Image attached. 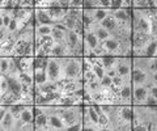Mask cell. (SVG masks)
<instances>
[{
    "mask_svg": "<svg viewBox=\"0 0 157 131\" xmlns=\"http://www.w3.org/2000/svg\"><path fill=\"white\" fill-rule=\"evenodd\" d=\"M82 59L80 58H70L67 59V64L64 67V79L68 80H73V79H78L81 74V66H82Z\"/></svg>",
    "mask_w": 157,
    "mask_h": 131,
    "instance_id": "6da1fadb",
    "label": "cell"
},
{
    "mask_svg": "<svg viewBox=\"0 0 157 131\" xmlns=\"http://www.w3.org/2000/svg\"><path fill=\"white\" fill-rule=\"evenodd\" d=\"M47 75H48V80H51V81H59V79L62 77L60 63L56 60V58H51V59L48 60Z\"/></svg>",
    "mask_w": 157,
    "mask_h": 131,
    "instance_id": "7a4b0ae2",
    "label": "cell"
},
{
    "mask_svg": "<svg viewBox=\"0 0 157 131\" xmlns=\"http://www.w3.org/2000/svg\"><path fill=\"white\" fill-rule=\"evenodd\" d=\"M6 76H7V80H8V92L14 94V96L21 97L22 91H24V84L21 83V80L17 79V77H14V76H9L8 74Z\"/></svg>",
    "mask_w": 157,
    "mask_h": 131,
    "instance_id": "3957f363",
    "label": "cell"
},
{
    "mask_svg": "<svg viewBox=\"0 0 157 131\" xmlns=\"http://www.w3.org/2000/svg\"><path fill=\"white\" fill-rule=\"evenodd\" d=\"M36 111V129L37 130H47V123H48V114L43 110L41 106L34 108Z\"/></svg>",
    "mask_w": 157,
    "mask_h": 131,
    "instance_id": "277c9868",
    "label": "cell"
},
{
    "mask_svg": "<svg viewBox=\"0 0 157 131\" xmlns=\"http://www.w3.org/2000/svg\"><path fill=\"white\" fill-rule=\"evenodd\" d=\"M131 62H132V59H130V56L122 58V59L119 60V63H117V64H115L118 75H121L123 77L130 76V74H131V64H130V63Z\"/></svg>",
    "mask_w": 157,
    "mask_h": 131,
    "instance_id": "5b68a950",
    "label": "cell"
},
{
    "mask_svg": "<svg viewBox=\"0 0 157 131\" xmlns=\"http://www.w3.org/2000/svg\"><path fill=\"white\" fill-rule=\"evenodd\" d=\"M149 92L148 88L145 85H135L134 87V92H132V97H134L135 104H141L145 102L147 97H148Z\"/></svg>",
    "mask_w": 157,
    "mask_h": 131,
    "instance_id": "8992f818",
    "label": "cell"
},
{
    "mask_svg": "<svg viewBox=\"0 0 157 131\" xmlns=\"http://www.w3.org/2000/svg\"><path fill=\"white\" fill-rule=\"evenodd\" d=\"M48 130H66V122L58 113L48 114Z\"/></svg>",
    "mask_w": 157,
    "mask_h": 131,
    "instance_id": "52a82bcc",
    "label": "cell"
},
{
    "mask_svg": "<svg viewBox=\"0 0 157 131\" xmlns=\"http://www.w3.org/2000/svg\"><path fill=\"white\" fill-rule=\"evenodd\" d=\"M34 16H36V20L38 21L39 25H55V21L54 18L48 14V12H46L45 9H37L34 12Z\"/></svg>",
    "mask_w": 157,
    "mask_h": 131,
    "instance_id": "ba28073f",
    "label": "cell"
},
{
    "mask_svg": "<svg viewBox=\"0 0 157 131\" xmlns=\"http://www.w3.org/2000/svg\"><path fill=\"white\" fill-rule=\"evenodd\" d=\"M132 81L135 85H144L148 81V72L143 68H134L132 71Z\"/></svg>",
    "mask_w": 157,
    "mask_h": 131,
    "instance_id": "9c48e42d",
    "label": "cell"
},
{
    "mask_svg": "<svg viewBox=\"0 0 157 131\" xmlns=\"http://www.w3.org/2000/svg\"><path fill=\"white\" fill-rule=\"evenodd\" d=\"M78 33H76L75 30H70L68 29L67 33H66V45L71 48V51L73 52L75 47L78 45Z\"/></svg>",
    "mask_w": 157,
    "mask_h": 131,
    "instance_id": "30bf717a",
    "label": "cell"
},
{
    "mask_svg": "<svg viewBox=\"0 0 157 131\" xmlns=\"http://www.w3.org/2000/svg\"><path fill=\"white\" fill-rule=\"evenodd\" d=\"M98 41L100 40H98V37L96 36V33L92 32L90 29H88V30L84 32V42L92 48V50H94V48L98 46Z\"/></svg>",
    "mask_w": 157,
    "mask_h": 131,
    "instance_id": "8fae6325",
    "label": "cell"
},
{
    "mask_svg": "<svg viewBox=\"0 0 157 131\" xmlns=\"http://www.w3.org/2000/svg\"><path fill=\"white\" fill-rule=\"evenodd\" d=\"M119 115L127 123L134 122V118H135L134 108H131V106H122V108H119Z\"/></svg>",
    "mask_w": 157,
    "mask_h": 131,
    "instance_id": "7c38bea8",
    "label": "cell"
},
{
    "mask_svg": "<svg viewBox=\"0 0 157 131\" xmlns=\"http://www.w3.org/2000/svg\"><path fill=\"white\" fill-rule=\"evenodd\" d=\"M14 115L11 113V111L8 110V113H7V115L4 117L2 121H0V126H2V130H13V127H14Z\"/></svg>",
    "mask_w": 157,
    "mask_h": 131,
    "instance_id": "4fadbf2b",
    "label": "cell"
},
{
    "mask_svg": "<svg viewBox=\"0 0 157 131\" xmlns=\"http://www.w3.org/2000/svg\"><path fill=\"white\" fill-rule=\"evenodd\" d=\"M33 77H34V83L37 85L43 84L48 80V75L46 70H34L33 71Z\"/></svg>",
    "mask_w": 157,
    "mask_h": 131,
    "instance_id": "5bb4252c",
    "label": "cell"
},
{
    "mask_svg": "<svg viewBox=\"0 0 157 131\" xmlns=\"http://www.w3.org/2000/svg\"><path fill=\"white\" fill-rule=\"evenodd\" d=\"M34 117H36V115H34V113H33V108H32V106H26V108L21 111V114H20V119H21L24 123L33 122Z\"/></svg>",
    "mask_w": 157,
    "mask_h": 131,
    "instance_id": "9a60e30c",
    "label": "cell"
},
{
    "mask_svg": "<svg viewBox=\"0 0 157 131\" xmlns=\"http://www.w3.org/2000/svg\"><path fill=\"white\" fill-rule=\"evenodd\" d=\"M156 52H157V40H155V38H152V41L147 45L145 50H144V56L147 58H153L156 56Z\"/></svg>",
    "mask_w": 157,
    "mask_h": 131,
    "instance_id": "2e32d148",
    "label": "cell"
},
{
    "mask_svg": "<svg viewBox=\"0 0 157 131\" xmlns=\"http://www.w3.org/2000/svg\"><path fill=\"white\" fill-rule=\"evenodd\" d=\"M101 26H104L106 30L109 32H114L117 29V20L114 16H107L106 18L101 21Z\"/></svg>",
    "mask_w": 157,
    "mask_h": 131,
    "instance_id": "e0dca14e",
    "label": "cell"
},
{
    "mask_svg": "<svg viewBox=\"0 0 157 131\" xmlns=\"http://www.w3.org/2000/svg\"><path fill=\"white\" fill-rule=\"evenodd\" d=\"M104 46L106 50H109V51H117V50H119V47H121V41L117 40V38H107L104 42Z\"/></svg>",
    "mask_w": 157,
    "mask_h": 131,
    "instance_id": "ac0fdd59",
    "label": "cell"
},
{
    "mask_svg": "<svg viewBox=\"0 0 157 131\" xmlns=\"http://www.w3.org/2000/svg\"><path fill=\"white\" fill-rule=\"evenodd\" d=\"M132 92H134V89H132V87H131L130 84L124 83L123 85L121 87L119 96H121V98H122V100H126V101H128V100L131 98V94H132Z\"/></svg>",
    "mask_w": 157,
    "mask_h": 131,
    "instance_id": "d6986e66",
    "label": "cell"
},
{
    "mask_svg": "<svg viewBox=\"0 0 157 131\" xmlns=\"http://www.w3.org/2000/svg\"><path fill=\"white\" fill-rule=\"evenodd\" d=\"M66 33H67V32L62 30L60 28H58V26L54 25L51 36H52V38H54V41H56V42H63V41H66Z\"/></svg>",
    "mask_w": 157,
    "mask_h": 131,
    "instance_id": "ffe728a7",
    "label": "cell"
},
{
    "mask_svg": "<svg viewBox=\"0 0 157 131\" xmlns=\"http://www.w3.org/2000/svg\"><path fill=\"white\" fill-rule=\"evenodd\" d=\"M26 108L25 104H12L8 106V110L11 111V113L14 115V118H20V114H21V111Z\"/></svg>",
    "mask_w": 157,
    "mask_h": 131,
    "instance_id": "44dd1931",
    "label": "cell"
},
{
    "mask_svg": "<svg viewBox=\"0 0 157 131\" xmlns=\"http://www.w3.org/2000/svg\"><path fill=\"white\" fill-rule=\"evenodd\" d=\"M11 59L7 56H2V60H0V72L2 75H7L11 71Z\"/></svg>",
    "mask_w": 157,
    "mask_h": 131,
    "instance_id": "7402d4cb",
    "label": "cell"
},
{
    "mask_svg": "<svg viewBox=\"0 0 157 131\" xmlns=\"http://www.w3.org/2000/svg\"><path fill=\"white\" fill-rule=\"evenodd\" d=\"M102 66H104L105 70H109L111 67H115L117 64V58L115 56H109V55H104L101 58Z\"/></svg>",
    "mask_w": 157,
    "mask_h": 131,
    "instance_id": "603a6c76",
    "label": "cell"
},
{
    "mask_svg": "<svg viewBox=\"0 0 157 131\" xmlns=\"http://www.w3.org/2000/svg\"><path fill=\"white\" fill-rule=\"evenodd\" d=\"M113 16H114V17H115V20H117V21H119V22H127V21L130 20V16L127 14V11H126V9H123V8L117 9Z\"/></svg>",
    "mask_w": 157,
    "mask_h": 131,
    "instance_id": "cb8c5ba5",
    "label": "cell"
},
{
    "mask_svg": "<svg viewBox=\"0 0 157 131\" xmlns=\"http://www.w3.org/2000/svg\"><path fill=\"white\" fill-rule=\"evenodd\" d=\"M93 20L94 21H102L104 18H106L109 14H107V11L105 8H96L94 11H93Z\"/></svg>",
    "mask_w": 157,
    "mask_h": 131,
    "instance_id": "d4e9b609",
    "label": "cell"
},
{
    "mask_svg": "<svg viewBox=\"0 0 157 131\" xmlns=\"http://www.w3.org/2000/svg\"><path fill=\"white\" fill-rule=\"evenodd\" d=\"M93 32L96 33V36L98 37V40H101V41H106L107 38H109V36H110V32L106 30L104 26H101V28L100 26H96Z\"/></svg>",
    "mask_w": 157,
    "mask_h": 131,
    "instance_id": "484cf974",
    "label": "cell"
},
{
    "mask_svg": "<svg viewBox=\"0 0 157 131\" xmlns=\"http://www.w3.org/2000/svg\"><path fill=\"white\" fill-rule=\"evenodd\" d=\"M52 29H54L52 25H39L37 28V33H38L39 37H42V36H51Z\"/></svg>",
    "mask_w": 157,
    "mask_h": 131,
    "instance_id": "4316f807",
    "label": "cell"
},
{
    "mask_svg": "<svg viewBox=\"0 0 157 131\" xmlns=\"http://www.w3.org/2000/svg\"><path fill=\"white\" fill-rule=\"evenodd\" d=\"M88 108V114H89V118L92 121V123H94V125H98V119H100V114L96 111V109L93 108V105L92 106H86Z\"/></svg>",
    "mask_w": 157,
    "mask_h": 131,
    "instance_id": "83f0119b",
    "label": "cell"
},
{
    "mask_svg": "<svg viewBox=\"0 0 157 131\" xmlns=\"http://www.w3.org/2000/svg\"><path fill=\"white\" fill-rule=\"evenodd\" d=\"M12 18H13V16L11 13H8V12L4 13V11H2V22H0V25L8 28L9 24H11V21H12Z\"/></svg>",
    "mask_w": 157,
    "mask_h": 131,
    "instance_id": "f1b7e54d",
    "label": "cell"
},
{
    "mask_svg": "<svg viewBox=\"0 0 157 131\" xmlns=\"http://www.w3.org/2000/svg\"><path fill=\"white\" fill-rule=\"evenodd\" d=\"M100 6V0H84L82 8L84 9H94Z\"/></svg>",
    "mask_w": 157,
    "mask_h": 131,
    "instance_id": "f546056e",
    "label": "cell"
},
{
    "mask_svg": "<svg viewBox=\"0 0 157 131\" xmlns=\"http://www.w3.org/2000/svg\"><path fill=\"white\" fill-rule=\"evenodd\" d=\"M0 92H2V94L8 93V80L6 75L0 76Z\"/></svg>",
    "mask_w": 157,
    "mask_h": 131,
    "instance_id": "4dcf8cb0",
    "label": "cell"
},
{
    "mask_svg": "<svg viewBox=\"0 0 157 131\" xmlns=\"http://www.w3.org/2000/svg\"><path fill=\"white\" fill-rule=\"evenodd\" d=\"M93 71H94V74H96V76L98 77V79H102L105 75H106V71H105V68L102 66H100V64H94L93 66Z\"/></svg>",
    "mask_w": 157,
    "mask_h": 131,
    "instance_id": "1f68e13d",
    "label": "cell"
},
{
    "mask_svg": "<svg viewBox=\"0 0 157 131\" xmlns=\"http://www.w3.org/2000/svg\"><path fill=\"white\" fill-rule=\"evenodd\" d=\"M18 25H20V20L13 16L12 21H11V24H9V26H8V32H9V33H14V32H17Z\"/></svg>",
    "mask_w": 157,
    "mask_h": 131,
    "instance_id": "d6a6232c",
    "label": "cell"
},
{
    "mask_svg": "<svg viewBox=\"0 0 157 131\" xmlns=\"http://www.w3.org/2000/svg\"><path fill=\"white\" fill-rule=\"evenodd\" d=\"M101 85H102V88H111V85H113V77H110L109 75H105L101 79Z\"/></svg>",
    "mask_w": 157,
    "mask_h": 131,
    "instance_id": "836d02e7",
    "label": "cell"
},
{
    "mask_svg": "<svg viewBox=\"0 0 157 131\" xmlns=\"http://www.w3.org/2000/svg\"><path fill=\"white\" fill-rule=\"evenodd\" d=\"M110 123V119H109V115H107L106 113H102L100 114V119H98V125L100 126H107Z\"/></svg>",
    "mask_w": 157,
    "mask_h": 131,
    "instance_id": "e575fe53",
    "label": "cell"
},
{
    "mask_svg": "<svg viewBox=\"0 0 157 131\" xmlns=\"http://www.w3.org/2000/svg\"><path fill=\"white\" fill-rule=\"evenodd\" d=\"M124 7V0H111V4H110V8L117 11V9H121Z\"/></svg>",
    "mask_w": 157,
    "mask_h": 131,
    "instance_id": "d590c367",
    "label": "cell"
},
{
    "mask_svg": "<svg viewBox=\"0 0 157 131\" xmlns=\"http://www.w3.org/2000/svg\"><path fill=\"white\" fill-rule=\"evenodd\" d=\"M124 84V77L123 76H121V75H117L115 77H113V85L114 87H121Z\"/></svg>",
    "mask_w": 157,
    "mask_h": 131,
    "instance_id": "8d00e7d4",
    "label": "cell"
},
{
    "mask_svg": "<svg viewBox=\"0 0 157 131\" xmlns=\"http://www.w3.org/2000/svg\"><path fill=\"white\" fill-rule=\"evenodd\" d=\"M144 104H145V106H155V105H157V98L153 97L152 94H148V97H147Z\"/></svg>",
    "mask_w": 157,
    "mask_h": 131,
    "instance_id": "74e56055",
    "label": "cell"
},
{
    "mask_svg": "<svg viewBox=\"0 0 157 131\" xmlns=\"http://www.w3.org/2000/svg\"><path fill=\"white\" fill-rule=\"evenodd\" d=\"M66 130H68V131H78V130H82V122H77V123H73L71 126H67Z\"/></svg>",
    "mask_w": 157,
    "mask_h": 131,
    "instance_id": "f35d334b",
    "label": "cell"
},
{
    "mask_svg": "<svg viewBox=\"0 0 157 131\" xmlns=\"http://www.w3.org/2000/svg\"><path fill=\"white\" fill-rule=\"evenodd\" d=\"M84 4V0H71L70 2V8H80Z\"/></svg>",
    "mask_w": 157,
    "mask_h": 131,
    "instance_id": "ab89813d",
    "label": "cell"
},
{
    "mask_svg": "<svg viewBox=\"0 0 157 131\" xmlns=\"http://www.w3.org/2000/svg\"><path fill=\"white\" fill-rule=\"evenodd\" d=\"M110 4H111V0H100V6H98V8H110Z\"/></svg>",
    "mask_w": 157,
    "mask_h": 131,
    "instance_id": "60d3db41",
    "label": "cell"
},
{
    "mask_svg": "<svg viewBox=\"0 0 157 131\" xmlns=\"http://www.w3.org/2000/svg\"><path fill=\"white\" fill-rule=\"evenodd\" d=\"M106 75H109L110 77H115V76L118 75V71H117L115 67H111V68L106 70Z\"/></svg>",
    "mask_w": 157,
    "mask_h": 131,
    "instance_id": "b9f144b4",
    "label": "cell"
},
{
    "mask_svg": "<svg viewBox=\"0 0 157 131\" xmlns=\"http://www.w3.org/2000/svg\"><path fill=\"white\" fill-rule=\"evenodd\" d=\"M149 94H152L153 97L157 98V85H152L149 88Z\"/></svg>",
    "mask_w": 157,
    "mask_h": 131,
    "instance_id": "7bdbcfd3",
    "label": "cell"
},
{
    "mask_svg": "<svg viewBox=\"0 0 157 131\" xmlns=\"http://www.w3.org/2000/svg\"><path fill=\"white\" fill-rule=\"evenodd\" d=\"M152 79H153V81L157 84V72H153V75H152Z\"/></svg>",
    "mask_w": 157,
    "mask_h": 131,
    "instance_id": "ee69618b",
    "label": "cell"
},
{
    "mask_svg": "<svg viewBox=\"0 0 157 131\" xmlns=\"http://www.w3.org/2000/svg\"><path fill=\"white\" fill-rule=\"evenodd\" d=\"M155 6H156V8H157V0H155Z\"/></svg>",
    "mask_w": 157,
    "mask_h": 131,
    "instance_id": "f6af8a7d",
    "label": "cell"
},
{
    "mask_svg": "<svg viewBox=\"0 0 157 131\" xmlns=\"http://www.w3.org/2000/svg\"><path fill=\"white\" fill-rule=\"evenodd\" d=\"M156 56H157V52H156Z\"/></svg>",
    "mask_w": 157,
    "mask_h": 131,
    "instance_id": "bcb514c9",
    "label": "cell"
}]
</instances>
